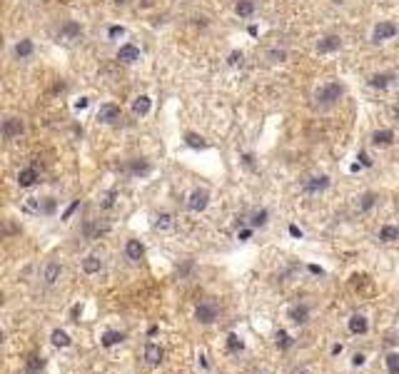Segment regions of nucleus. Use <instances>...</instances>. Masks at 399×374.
<instances>
[{"label":"nucleus","instance_id":"16","mask_svg":"<svg viewBox=\"0 0 399 374\" xmlns=\"http://www.w3.org/2000/svg\"><path fill=\"white\" fill-rule=\"evenodd\" d=\"M122 339H125V332H120V329H108L105 335L100 337V344H102L105 349H110V347H117Z\"/></svg>","mask_w":399,"mask_h":374},{"label":"nucleus","instance_id":"12","mask_svg":"<svg viewBox=\"0 0 399 374\" xmlns=\"http://www.w3.org/2000/svg\"><path fill=\"white\" fill-rule=\"evenodd\" d=\"M287 317L292 319L295 324H304L309 319V304H292L287 309Z\"/></svg>","mask_w":399,"mask_h":374},{"label":"nucleus","instance_id":"45","mask_svg":"<svg viewBox=\"0 0 399 374\" xmlns=\"http://www.w3.org/2000/svg\"><path fill=\"white\" fill-rule=\"evenodd\" d=\"M360 160H362V165H364V168H369V165H372V157H369L367 152H360Z\"/></svg>","mask_w":399,"mask_h":374},{"label":"nucleus","instance_id":"1","mask_svg":"<svg viewBox=\"0 0 399 374\" xmlns=\"http://www.w3.org/2000/svg\"><path fill=\"white\" fill-rule=\"evenodd\" d=\"M314 97H317V105H320V108H334V105L344 97V88L340 82H327V85H322V88L317 90Z\"/></svg>","mask_w":399,"mask_h":374},{"label":"nucleus","instance_id":"7","mask_svg":"<svg viewBox=\"0 0 399 374\" xmlns=\"http://www.w3.org/2000/svg\"><path fill=\"white\" fill-rule=\"evenodd\" d=\"M23 130H25V125H23V120H18V117H8V120H3V137H5V140H15V137H20Z\"/></svg>","mask_w":399,"mask_h":374},{"label":"nucleus","instance_id":"39","mask_svg":"<svg viewBox=\"0 0 399 374\" xmlns=\"http://www.w3.org/2000/svg\"><path fill=\"white\" fill-rule=\"evenodd\" d=\"M77 207H80V200H75L73 205H70L68 210H65V212H62V220H70V217H73V212H75Z\"/></svg>","mask_w":399,"mask_h":374},{"label":"nucleus","instance_id":"26","mask_svg":"<svg viewBox=\"0 0 399 374\" xmlns=\"http://www.w3.org/2000/svg\"><path fill=\"white\" fill-rule=\"evenodd\" d=\"M380 240L382 242H394V240H399V227H394V224H384L380 230Z\"/></svg>","mask_w":399,"mask_h":374},{"label":"nucleus","instance_id":"42","mask_svg":"<svg viewBox=\"0 0 399 374\" xmlns=\"http://www.w3.org/2000/svg\"><path fill=\"white\" fill-rule=\"evenodd\" d=\"M269 57H272V60H280V63H282V60L287 57V53H285V50H272V53H269Z\"/></svg>","mask_w":399,"mask_h":374},{"label":"nucleus","instance_id":"32","mask_svg":"<svg viewBox=\"0 0 399 374\" xmlns=\"http://www.w3.org/2000/svg\"><path fill=\"white\" fill-rule=\"evenodd\" d=\"M267 220H269V212H267V210H257V212H252V217H249L252 227H265Z\"/></svg>","mask_w":399,"mask_h":374},{"label":"nucleus","instance_id":"38","mask_svg":"<svg viewBox=\"0 0 399 374\" xmlns=\"http://www.w3.org/2000/svg\"><path fill=\"white\" fill-rule=\"evenodd\" d=\"M108 35L110 37H122L125 35V28H122V25H113V28L108 30Z\"/></svg>","mask_w":399,"mask_h":374},{"label":"nucleus","instance_id":"21","mask_svg":"<svg viewBox=\"0 0 399 374\" xmlns=\"http://www.w3.org/2000/svg\"><path fill=\"white\" fill-rule=\"evenodd\" d=\"M150 105H152L150 97H148V95H140V97H135L133 112L137 115V117H142V115H148V112H150Z\"/></svg>","mask_w":399,"mask_h":374},{"label":"nucleus","instance_id":"19","mask_svg":"<svg viewBox=\"0 0 399 374\" xmlns=\"http://www.w3.org/2000/svg\"><path fill=\"white\" fill-rule=\"evenodd\" d=\"M102 269V260L97 257V255H88L85 260H82V272L85 275H97Z\"/></svg>","mask_w":399,"mask_h":374},{"label":"nucleus","instance_id":"36","mask_svg":"<svg viewBox=\"0 0 399 374\" xmlns=\"http://www.w3.org/2000/svg\"><path fill=\"white\" fill-rule=\"evenodd\" d=\"M115 200H117V192H108V195H102L100 207H102V210H110V207H115Z\"/></svg>","mask_w":399,"mask_h":374},{"label":"nucleus","instance_id":"43","mask_svg":"<svg viewBox=\"0 0 399 374\" xmlns=\"http://www.w3.org/2000/svg\"><path fill=\"white\" fill-rule=\"evenodd\" d=\"M80 315H82V307H80V304H75V307H73V309H70V317H73V322H80Z\"/></svg>","mask_w":399,"mask_h":374},{"label":"nucleus","instance_id":"8","mask_svg":"<svg viewBox=\"0 0 399 374\" xmlns=\"http://www.w3.org/2000/svg\"><path fill=\"white\" fill-rule=\"evenodd\" d=\"M60 275H62V264L57 260H50L45 264V269H43V282H45L48 287H53V284H57Z\"/></svg>","mask_w":399,"mask_h":374},{"label":"nucleus","instance_id":"13","mask_svg":"<svg viewBox=\"0 0 399 374\" xmlns=\"http://www.w3.org/2000/svg\"><path fill=\"white\" fill-rule=\"evenodd\" d=\"M80 35H82V28H80V23H75V20H68L60 28V37L62 40H80Z\"/></svg>","mask_w":399,"mask_h":374},{"label":"nucleus","instance_id":"47","mask_svg":"<svg viewBox=\"0 0 399 374\" xmlns=\"http://www.w3.org/2000/svg\"><path fill=\"white\" fill-rule=\"evenodd\" d=\"M237 237H240V240H242V242H247L249 237H252V230H242V232H240V235H237Z\"/></svg>","mask_w":399,"mask_h":374},{"label":"nucleus","instance_id":"22","mask_svg":"<svg viewBox=\"0 0 399 374\" xmlns=\"http://www.w3.org/2000/svg\"><path fill=\"white\" fill-rule=\"evenodd\" d=\"M172 224H175V217H172L170 212H160L157 217H155V222H152V227L155 230H160V232H167Z\"/></svg>","mask_w":399,"mask_h":374},{"label":"nucleus","instance_id":"33","mask_svg":"<svg viewBox=\"0 0 399 374\" xmlns=\"http://www.w3.org/2000/svg\"><path fill=\"white\" fill-rule=\"evenodd\" d=\"M384 364H387V372L389 374H399V352H389L387 359H384Z\"/></svg>","mask_w":399,"mask_h":374},{"label":"nucleus","instance_id":"28","mask_svg":"<svg viewBox=\"0 0 399 374\" xmlns=\"http://www.w3.org/2000/svg\"><path fill=\"white\" fill-rule=\"evenodd\" d=\"M374 202H377V195H374V192H364L360 197V202H357V210H360V212H369V210L374 207Z\"/></svg>","mask_w":399,"mask_h":374},{"label":"nucleus","instance_id":"18","mask_svg":"<svg viewBox=\"0 0 399 374\" xmlns=\"http://www.w3.org/2000/svg\"><path fill=\"white\" fill-rule=\"evenodd\" d=\"M392 80H394V73H377V75L369 77V85L377 88V90H384V88L392 85Z\"/></svg>","mask_w":399,"mask_h":374},{"label":"nucleus","instance_id":"35","mask_svg":"<svg viewBox=\"0 0 399 374\" xmlns=\"http://www.w3.org/2000/svg\"><path fill=\"white\" fill-rule=\"evenodd\" d=\"M227 349H229V352H242V349H245V344H242V339H240L237 335H229L227 337Z\"/></svg>","mask_w":399,"mask_h":374},{"label":"nucleus","instance_id":"40","mask_svg":"<svg viewBox=\"0 0 399 374\" xmlns=\"http://www.w3.org/2000/svg\"><path fill=\"white\" fill-rule=\"evenodd\" d=\"M364 362H367V357L362 355V352H357V355L352 357V367H362Z\"/></svg>","mask_w":399,"mask_h":374},{"label":"nucleus","instance_id":"49","mask_svg":"<svg viewBox=\"0 0 399 374\" xmlns=\"http://www.w3.org/2000/svg\"><path fill=\"white\" fill-rule=\"evenodd\" d=\"M309 272H312V275H324V269L317 267V264H309Z\"/></svg>","mask_w":399,"mask_h":374},{"label":"nucleus","instance_id":"17","mask_svg":"<svg viewBox=\"0 0 399 374\" xmlns=\"http://www.w3.org/2000/svg\"><path fill=\"white\" fill-rule=\"evenodd\" d=\"M38 180H40V175H38V170L35 168H25V170H20L18 172V185L20 187H33Z\"/></svg>","mask_w":399,"mask_h":374},{"label":"nucleus","instance_id":"31","mask_svg":"<svg viewBox=\"0 0 399 374\" xmlns=\"http://www.w3.org/2000/svg\"><path fill=\"white\" fill-rule=\"evenodd\" d=\"M43 367H45V359H43V357H30V359H28V364H25V372H28V374H38Z\"/></svg>","mask_w":399,"mask_h":374},{"label":"nucleus","instance_id":"15","mask_svg":"<svg viewBox=\"0 0 399 374\" xmlns=\"http://www.w3.org/2000/svg\"><path fill=\"white\" fill-rule=\"evenodd\" d=\"M117 60L130 65V63H135V60H140V50H137L135 45H130V43H125V45L117 50Z\"/></svg>","mask_w":399,"mask_h":374},{"label":"nucleus","instance_id":"50","mask_svg":"<svg viewBox=\"0 0 399 374\" xmlns=\"http://www.w3.org/2000/svg\"><path fill=\"white\" fill-rule=\"evenodd\" d=\"M152 3H155V0H140V5H142V8H150Z\"/></svg>","mask_w":399,"mask_h":374},{"label":"nucleus","instance_id":"34","mask_svg":"<svg viewBox=\"0 0 399 374\" xmlns=\"http://www.w3.org/2000/svg\"><path fill=\"white\" fill-rule=\"evenodd\" d=\"M275 342H277V347H280V349H289V347L295 344V339H292L289 332H285V329H280V332H277V339H275Z\"/></svg>","mask_w":399,"mask_h":374},{"label":"nucleus","instance_id":"24","mask_svg":"<svg viewBox=\"0 0 399 374\" xmlns=\"http://www.w3.org/2000/svg\"><path fill=\"white\" fill-rule=\"evenodd\" d=\"M33 50H35V45H33V40H28V37H23L18 45H15V55H18L20 60L30 57V55H33Z\"/></svg>","mask_w":399,"mask_h":374},{"label":"nucleus","instance_id":"25","mask_svg":"<svg viewBox=\"0 0 399 374\" xmlns=\"http://www.w3.org/2000/svg\"><path fill=\"white\" fill-rule=\"evenodd\" d=\"M235 13H237L240 18H249V15H255V3H252V0H237Z\"/></svg>","mask_w":399,"mask_h":374},{"label":"nucleus","instance_id":"3","mask_svg":"<svg viewBox=\"0 0 399 374\" xmlns=\"http://www.w3.org/2000/svg\"><path fill=\"white\" fill-rule=\"evenodd\" d=\"M209 205V192L205 187H197V190H192L190 197H187V210L190 212H205Z\"/></svg>","mask_w":399,"mask_h":374},{"label":"nucleus","instance_id":"44","mask_svg":"<svg viewBox=\"0 0 399 374\" xmlns=\"http://www.w3.org/2000/svg\"><path fill=\"white\" fill-rule=\"evenodd\" d=\"M289 235H292V237H297V240H302V230H300L297 224H289Z\"/></svg>","mask_w":399,"mask_h":374},{"label":"nucleus","instance_id":"6","mask_svg":"<svg viewBox=\"0 0 399 374\" xmlns=\"http://www.w3.org/2000/svg\"><path fill=\"white\" fill-rule=\"evenodd\" d=\"M115 120H120V105H115V102L100 105V110H97V122H102V125H113Z\"/></svg>","mask_w":399,"mask_h":374},{"label":"nucleus","instance_id":"52","mask_svg":"<svg viewBox=\"0 0 399 374\" xmlns=\"http://www.w3.org/2000/svg\"><path fill=\"white\" fill-rule=\"evenodd\" d=\"M300 374H314V372H309V369H302V372H300Z\"/></svg>","mask_w":399,"mask_h":374},{"label":"nucleus","instance_id":"29","mask_svg":"<svg viewBox=\"0 0 399 374\" xmlns=\"http://www.w3.org/2000/svg\"><path fill=\"white\" fill-rule=\"evenodd\" d=\"M50 339H53V344H55V347H62V349H65V347H70V342H73L70 335H68V332H62V329H55V332L50 335Z\"/></svg>","mask_w":399,"mask_h":374},{"label":"nucleus","instance_id":"23","mask_svg":"<svg viewBox=\"0 0 399 374\" xmlns=\"http://www.w3.org/2000/svg\"><path fill=\"white\" fill-rule=\"evenodd\" d=\"M23 212H28V215H43V200L40 197H25Z\"/></svg>","mask_w":399,"mask_h":374},{"label":"nucleus","instance_id":"51","mask_svg":"<svg viewBox=\"0 0 399 374\" xmlns=\"http://www.w3.org/2000/svg\"><path fill=\"white\" fill-rule=\"evenodd\" d=\"M115 3H117V5H125V3H130V0H115Z\"/></svg>","mask_w":399,"mask_h":374},{"label":"nucleus","instance_id":"9","mask_svg":"<svg viewBox=\"0 0 399 374\" xmlns=\"http://www.w3.org/2000/svg\"><path fill=\"white\" fill-rule=\"evenodd\" d=\"M327 187H329V177L327 175H314V177H309L304 182V192L307 195H317V192H324Z\"/></svg>","mask_w":399,"mask_h":374},{"label":"nucleus","instance_id":"41","mask_svg":"<svg viewBox=\"0 0 399 374\" xmlns=\"http://www.w3.org/2000/svg\"><path fill=\"white\" fill-rule=\"evenodd\" d=\"M227 63H229V65H240V63H242V53H237V50H235V53H229Z\"/></svg>","mask_w":399,"mask_h":374},{"label":"nucleus","instance_id":"11","mask_svg":"<svg viewBox=\"0 0 399 374\" xmlns=\"http://www.w3.org/2000/svg\"><path fill=\"white\" fill-rule=\"evenodd\" d=\"M125 257L130 262H140L142 257H145V247H142V242L140 240H128L125 242Z\"/></svg>","mask_w":399,"mask_h":374},{"label":"nucleus","instance_id":"37","mask_svg":"<svg viewBox=\"0 0 399 374\" xmlns=\"http://www.w3.org/2000/svg\"><path fill=\"white\" fill-rule=\"evenodd\" d=\"M53 210H55V200L53 197H45L43 200V215H53Z\"/></svg>","mask_w":399,"mask_h":374},{"label":"nucleus","instance_id":"30","mask_svg":"<svg viewBox=\"0 0 399 374\" xmlns=\"http://www.w3.org/2000/svg\"><path fill=\"white\" fill-rule=\"evenodd\" d=\"M185 142H187L192 150H202L205 145H207V142H205V137H202V135H197V132H187V135H185Z\"/></svg>","mask_w":399,"mask_h":374},{"label":"nucleus","instance_id":"5","mask_svg":"<svg viewBox=\"0 0 399 374\" xmlns=\"http://www.w3.org/2000/svg\"><path fill=\"white\" fill-rule=\"evenodd\" d=\"M162 357H165V352H162L160 344H155V342H148V344H145L142 359H145L148 367H160V364H162Z\"/></svg>","mask_w":399,"mask_h":374},{"label":"nucleus","instance_id":"10","mask_svg":"<svg viewBox=\"0 0 399 374\" xmlns=\"http://www.w3.org/2000/svg\"><path fill=\"white\" fill-rule=\"evenodd\" d=\"M347 327H349V332H352L354 337H362V335L369 332V322H367L364 315H352L349 322H347Z\"/></svg>","mask_w":399,"mask_h":374},{"label":"nucleus","instance_id":"46","mask_svg":"<svg viewBox=\"0 0 399 374\" xmlns=\"http://www.w3.org/2000/svg\"><path fill=\"white\" fill-rule=\"evenodd\" d=\"M85 108H88V97H80L75 102V110H85Z\"/></svg>","mask_w":399,"mask_h":374},{"label":"nucleus","instance_id":"4","mask_svg":"<svg viewBox=\"0 0 399 374\" xmlns=\"http://www.w3.org/2000/svg\"><path fill=\"white\" fill-rule=\"evenodd\" d=\"M217 315H220V309H217V304L215 302H200L197 304V309H195V317H197V322L200 324H212L215 319H217Z\"/></svg>","mask_w":399,"mask_h":374},{"label":"nucleus","instance_id":"27","mask_svg":"<svg viewBox=\"0 0 399 374\" xmlns=\"http://www.w3.org/2000/svg\"><path fill=\"white\" fill-rule=\"evenodd\" d=\"M150 170H152L150 162H148V160H142V157L130 162V172H133V175H140V177H145V175H150Z\"/></svg>","mask_w":399,"mask_h":374},{"label":"nucleus","instance_id":"20","mask_svg":"<svg viewBox=\"0 0 399 374\" xmlns=\"http://www.w3.org/2000/svg\"><path fill=\"white\" fill-rule=\"evenodd\" d=\"M392 142H394V132L392 130H377L372 135V145H377V148H387Z\"/></svg>","mask_w":399,"mask_h":374},{"label":"nucleus","instance_id":"14","mask_svg":"<svg viewBox=\"0 0 399 374\" xmlns=\"http://www.w3.org/2000/svg\"><path fill=\"white\" fill-rule=\"evenodd\" d=\"M340 48H342L340 35H327L317 43V53H334V50H340Z\"/></svg>","mask_w":399,"mask_h":374},{"label":"nucleus","instance_id":"2","mask_svg":"<svg viewBox=\"0 0 399 374\" xmlns=\"http://www.w3.org/2000/svg\"><path fill=\"white\" fill-rule=\"evenodd\" d=\"M397 33H399L397 23H392V20H380V23L374 25V30H372V40H374V43H384V40H392Z\"/></svg>","mask_w":399,"mask_h":374},{"label":"nucleus","instance_id":"48","mask_svg":"<svg viewBox=\"0 0 399 374\" xmlns=\"http://www.w3.org/2000/svg\"><path fill=\"white\" fill-rule=\"evenodd\" d=\"M344 352V347L342 344H334V347H332V357H340Z\"/></svg>","mask_w":399,"mask_h":374}]
</instances>
